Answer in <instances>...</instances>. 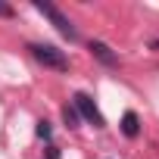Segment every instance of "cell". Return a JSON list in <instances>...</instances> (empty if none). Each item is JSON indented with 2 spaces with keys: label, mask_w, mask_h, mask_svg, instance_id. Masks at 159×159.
Wrapping results in <instances>:
<instances>
[{
  "label": "cell",
  "mask_w": 159,
  "mask_h": 159,
  "mask_svg": "<svg viewBox=\"0 0 159 159\" xmlns=\"http://www.w3.org/2000/svg\"><path fill=\"white\" fill-rule=\"evenodd\" d=\"M34 10H38V13H44V16H47V19L56 25V31H59V34H66L69 41H78V31H75V25H72V22H69V16H62V13H59L53 3H44V0H38V3H34Z\"/></svg>",
  "instance_id": "2"
},
{
  "label": "cell",
  "mask_w": 159,
  "mask_h": 159,
  "mask_svg": "<svg viewBox=\"0 0 159 159\" xmlns=\"http://www.w3.org/2000/svg\"><path fill=\"white\" fill-rule=\"evenodd\" d=\"M28 50H31V56H34L38 62H44L47 69H56V72H66V69H69L66 53L56 50V47H50V44H31Z\"/></svg>",
  "instance_id": "1"
},
{
  "label": "cell",
  "mask_w": 159,
  "mask_h": 159,
  "mask_svg": "<svg viewBox=\"0 0 159 159\" xmlns=\"http://www.w3.org/2000/svg\"><path fill=\"white\" fill-rule=\"evenodd\" d=\"M72 106L78 109V116H81L88 125H94V128H106V119H103V112L94 106V100H91L88 94H81V91H78V94L72 97Z\"/></svg>",
  "instance_id": "3"
},
{
  "label": "cell",
  "mask_w": 159,
  "mask_h": 159,
  "mask_svg": "<svg viewBox=\"0 0 159 159\" xmlns=\"http://www.w3.org/2000/svg\"><path fill=\"white\" fill-rule=\"evenodd\" d=\"M47 159H59V147H47Z\"/></svg>",
  "instance_id": "9"
},
{
  "label": "cell",
  "mask_w": 159,
  "mask_h": 159,
  "mask_svg": "<svg viewBox=\"0 0 159 159\" xmlns=\"http://www.w3.org/2000/svg\"><path fill=\"white\" fill-rule=\"evenodd\" d=\"M88 50H91V53H94L103 66H119V56H116V53H112L103 41H91V44H88Z\"/></svg>",
  "instance_id": "4"
},
{
  "label": "cell",
  "mask_w": 159,
  "mask_h": 159,
  "mask_svg": "<svg viewBox=\"0 0 159 159\" xmlns=\"http://www.w3.org/2000/svg\"><path fill=\"white\" fill-rule=\"evenodd\" d=\"M0 16H7V19H10V16H16V10L7 7V3H0Z\"/></svg>",
  "instance_id": "8"
},
{
  "label": "cell",
  "mask_w": 159,
  "mask_h": 159,
  "mask_svg": "<svg viewBox=\"0 0 159 159\" xmlns=\"http://www.w3.org/2000/svg\"><path fill=\"white\" fill-rule=\"evenodd\" d=\"M50 134H53V128H50V122H47V119H41V122H38V137H44V140H50Z\"/></svg>",
  "instance_id": "7"
},
{
  "label": "cell",
  "mask_w": 159,
  "mask_h": 159,
  "mask_svg": "<svg viewBox=\"0 0 159 159\" xmlns=\"http://www.w3.org/2000/svg\"><path fill=\"white\" fill-rule=\"evenodd\" d=\"M62 119H66V125H69V128H81V116H78V109H75L72 103H66V106H62Z\"/></svg>",
  "instance_id": "6"
},
{
  "label": "cell",
  "mask_w": 159,
  "mask_h": 159,
  "mask_svg": "<svg viewBox=\"0 0 159 159\" xmlns=\"http://www.w3.org/2000/svg\"><path fill=\"white\" fill-rule=\"evenodd\" d=\"M122 134H125V137H137V134H140V119H137V112L128 109V112L122 116Z\"/></svg>",
  "instance_id": "5"
}]
</instances>
